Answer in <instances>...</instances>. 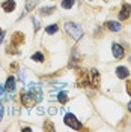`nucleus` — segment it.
<instances>
[{
	"mask_svg": "<svg viewBox=\"0 0 131 132\" xmlns=\"http://www.w3.org/2000/svg\"><path fill=\"white\" fill-rule=\"evenodd\" d=\"M54 11H56V8H54V6H51V8H42L41 11H39V14H41V15H44V16H47V15H51Z\"/></svg>",
	"mask_w": 131,
	"mask_h": 132,
	"instance_id": "obj_16",
	"label": "nucleus"
},
{
	"mask_svg": "<svg viewBox=\"0 0 131 132\" xmlns=\"http://www.w3.org/2000/svg\"><path fill=\"white\" fill-rule=\"evenodd\" d=\"M104 26H106V29H108L110 32H119L121 27H122L121 23H118V21H107Z\"/></svg>",
	"mask_w": 131,
	"mask_h": 132,
	"instance_id": "obj_11",
	"label": "nucleus"
},
{
	"mask_svg": "<svg viewBox=\"0 0 131 132\" xmlns=\"http://www.w3.org/2000/svg\"><path fill=\"white\" fill-rule=\"evenodd\" d=\"M130 62H131V56H130Z\"/></svg>",
	"mask_w": 131,
	"mask_h": 132,
	"instance_id": "obj_30",
	"label": "nucleus"
},
{
	"mask_svg": "<svg viewBox=\"0 0 131 132\" xmlns=\"http://www.w3.org/2000/svg\"><path fill=\"white\" fill-rule=\"evenodd\" d=\"M74 5V0H63L62 2V8L63 9H71Z\"/></svg>",
	"mask_w": 131,
	"mask_h": 132,
	"instance_id": "obj_19",
	"label": "nucleus"
},
{
	"mask_svg": "<svg viewBox=\"0 0 131 132\" xmlns=\"http://www.w3.org/2000/svg\"><path fill=\"white\" fill-rule=\"evenodd\" d=\"M32 21H33V26H35V32L39 30V23L36 21V18H32Z\"/></svg>",
	"mask_w": 131,
	"mask_h": 132,
	"instance_id": "obj_23",
	"label": "nucleus"
},
{
	"mask_svg": "<svg viewBox=\"0 0 131 132\" xmlns=\"http://www.w3.org/2000/svg\"><path fill=\"white\" fill-rule=\"evenodd\" d=\"M5 90L9 92V93L15 90V78H14V77H9L8 80H6V84H5Z\"/></svg>",
	"mask_w": 131,
	"mask_h": 132,
	"instance_id": "obj_14",
	"label": "nucleus"
},
{
	"mask_svg": "<svg viewBox=\"0 0 131 132\" xmlns=\"http://www.w3.org/2000/svg\"><path fill=\"white\" fill-rule=\"evenodd\" d=\"M21 104H23L26 108H33L38 102H36V99L29 93V90L26 92L24 89H23V92H21Z\"/></svg>",
	"mask_w": 131,
	"mask_h": 132,
	"instance_id": "obj_4",
	"label": "nucleus"
},
{
	"mask_svg": "<svg viewBox=\"0 0 131 132\" xmlns=\"http://www.w3.org/2000/svg\"><path fill=\"white\" fill-rule=\"evenodd\" d=\"M128 110L131 111V101H130V104H128Z\"/></svg>",
	"mask_w": 131,
	"mask_h": 132,
	"instance_id": "obj_29",
	"label": "nucleus"
},
{
	"mask_svg": "<svg viewBox=\"0 0 131 132\" xmlns=\"http://www.w3.org/2000/svg\"><path fill=\"white\" fill-rule=\"evenodd\" d=\"M127 92H128V95L131 96V80L130 81H127Z\"/></svg>",
	"mask_w": 131,
	"mask_h": 132,
	"instance_id": "obj_24",
	"label": "nucleus"
},
{
	"mask_svg": "<svg viewBox=\"0 0 131 132\" xmlns=\"http://www.w3.org/2000/svg\"><path fill=\"white\" fill-rule=\"evenodd\" d=\"M32 60H35V62H44V56H42V53H35L32 56Z\"/></svg>",
	"mask_w": 131,
	"mask_h": 132,
	"instance_id": "obj_20",
	"label": "nucleus"
},
{
	"mask_svg": "<svg viewBox=\"0 0 131 132\" xmlns=\"http://www.w3.org/2000/svg\"><path fill=\"white\" fill-rule=\"evenodd\" d=\"M3 93H5V87H2V86H0V96H2Z\"/></svg>",
	"mask_w": 131,
	"mask_h": 132,
	"instance_id": "obj_27",
	"label": "nucleus"
},
{
	"mask_svg": "<svg viewBox=\"0 0 131 132\" xmlns=\"http://www.w3.org/2000/svg\"><path fill=\"white\" fill-rule=\"evenodd\" d=\"M116 75H118V78H127L128 75H130V71L125 68V66H118L116 68Z\"/></svg>",
	"mask_w": 131,
	"mask_h": 132,
	"instance_id": "obj_13",
	"label": "nucleus"
},
{
	"mask_svg": "<svg viewBox=\"0 0 131 132\" xmlns=\"http://www.w3.org/2000/svg\"><path fill=\"white\" fill-rule=\"evenodd\" d=\"M119 20L121 21H123V20H128L130 18V15H131V5L130 3H123L122 5V9L119 11Z\"/></svg>",
	"mask_w": 131,
	"mask_h": 132,
	"instance_id": "obj_8",
	"label": "nucleus"
},
{
	"mask_svg": "<svg viewBox=\"0 0 131 132\" xmlns=\"http://www.w3.org/2000/svg\"><path fill=\"white\" fill-rule=\"evenodd\" d=\"M112 51H113V56H115L118 60L123 59V56H125V50H123V47L119 45V44H113V45H112Z\"/></svg>",
	"mask_w": 131,
	"mask_h": 132,
	"instance_id": "obj_10",
	"label": "nucleus"
},
{
	"mask_svg": "<svg viewBox=\"0 0 131 132\" xmlns=\"http://www.w3.org/2000/svg\"><path fill=\"white\" fill-rule=\"evenodd\" d=\"M15 2L14 0H5L3 3H2V8H3V11L5 12H12L14 9H15Z\"/></svg>",
	"mask_w": 131,
	"mask_h": 132,
	"instance_id": "obj_12",
	"label": "nucleus"
},
{
	"mask_svg": "<svg viewBox=\"0 0 131 132\" xmlns=\"http://www.w3.org/2000/svg\"><path fill=\"white\" fill-rule=\"evenodd\" d=\"M65 30H66V33L72 38L74 41H78V39L83 36L82 27H80V26H77L75 23H71V21L65 23Z\"/></svg>",
	"mask_w": 131,
	"mask_h": 132,
	"instance_id": "obj_1",
	"label": "nucleus"
},
{
	"mask_svg": "<svg viewBox=\"0 0 131 132\" xmlns=\"http://www.w3.org/2000/svg\"><path fill=\"white\" fill-rule=\"evenodd\" d=\"M63 122H65L66 126H69V128H72L75 131H78V129H83V125L77 120V117L72 114V113H68L65 116V119H63Z\"/></svg>",
	"mask_w": 131,
	"mask_h": 132,
	"instance_id": "obj_3",
	"label": "nucleus"
},
{
	"mask_svg": "<svg viewBox=\"0 0 131 132\" xmlns=\"http://www.w3.org/2000/svg\"><path fill=\"white\" fill-rule=\"evenodd\" d=\"M11 44H12L14 47H18V45L24 44V33L14 32L12 33V38H11Z\"/></svg>",
	"mask_w": 131,
	"mask_h": 132,
	"instance_id": "obj_9",
	"label": "nucleus"
},
{
	"mask_svg": "<svg viewBox=\"0 0 131 132\" xmlns=\"http://www.w3.org/2000/svg\"><path fill=\"white\" fill-rule=\"evenodd\" d=\"M3 35H5V32H3V30L0 29V36H3Z\"/></svg>",
	"mask_w": 131,
	"mask_h": 132,
	"instance_id": "obj_28",
	"label": "nucleus"
},
{
	"mask_svg": "<svg viewBox=\"0 0 131 132\" xmlns=\"http://www.w3.org/2000/svg\"><path fill=\"white\" fill-rule=\"evenodd\" d=\"M89 86L92 89H99L101 86V75L97 69H90L89 74Z\"/></svg>",
	"mask_w": 131,
	"mask_h": 132,
	"instance_id": "obj_5",
	"label": "nucleus"
},
{
	"mask_svg": "<svg viewBox=\"0 0 131 132\" xmlns=\"http://www.w3.org/2000/svg\"><path fill=\"white\" fill-rule=\"evenodd\" d=\"M3 113H5V108H3V105H0V120L3 117Z\"/></svg>",
	"mask_w": 131,
	"mask_h": 132,
	"instance_id": "obj_25",
	"label": "nucleus"
},
{
	"mask_svg": "<svg viewBox=\"0 0 131 132\" xmlns=\"http://www.w3.org/2000/svg\"><path fill=\"white\" fill-rule=\"evenodd\" d=\"M29 93L32 95L33 98L36 99V102H41L42 101V89H41V84H29Z\"/></svg>",
	"mask_w": 131,
	"mask_h": 132,
	"instance_id": "obj_6",
	"label": "nucleus"
},
{
	"mask_svg": "<svg viewBox=\"0 0 131 132\" xmlns=\"http://www.w3.org/2000/svg\"><path fill=\"white\" fill-rule=\"evenodd\" d=\"M6 53H8V54H18V51L15 50V47H14L12 44H11L8 48H6Z\"/></svg>",
	"mask_w": 131,
	"mask_h": 132,
	"instance_id": "obj_22",
	"label": "nucleus"
},
{
	"mask_svg": "<svg viewBox=\"0 0 131 132\" xmlns=\"http://www.w3.org/2000/svg\"><path fill=\"white\" fill-rule=\"evenodd\" d=\"M11 69H12V71H17V69H18V65H17V63H12V65H11Z\"/></svg>",
	"mask_w": 131,
	"mask_h": 132,
	"instance_id": "obj_26",
	"label": "nucleus"
},
{
	"mask_svg": "<svg viewBox=\"0 0 131 132\" xmlns=\"http://www.w3.org/2000/svg\"><path fill=\"white\" fill-rule=\"evenodd\" d=\"M44 131H54V126H53V123L51 122H45L44 123Z\"/></svg>",
	"mask_w": 131,
	"mask_h": 132,
	"instance_id": "obj_21",
	"label": "nucleus"
},
{
	"mask_svg": "<svg viewBox=\"0 0 131 132\" xmlns=\"http://www.w3.org/2000/svg\"><path fill=\"white\" fill-rule=\"evenodd\" d=\"M57 101L60 102V104H66V102H68V95H66V93H59Z\"/></svg>",
	"mask_w": 131,
	"mask_h": 132,
	"instance_id": "obj_18",
	"label": "nucleus"
},
{
	"mask_svg": "<svg viewBox=\"0 0 131 132\" xmlns=\"http://www.w3.org/2000/svg\"><path fill=\"white\" fill-rule=\"evenodd\" d=\"M75 77H77V87H88L89 86V74L82 69V68H75Z\"/></svg>",
	"mask_w": 131,
	"mask_h": 132,
	"instance_id": "obj_2",
	"label": "nucleus"
},
{
	"mask_svg": "<svg viewBox=\"0 0 131 132\" xmlns=\"http://www.w3.org/2000/svg\"><path fill=\"white\" fill-rule=\"evenodd\" d=\"M80 62H82V56L78 54V51H77V48L72 50V54H71V60H69V68H78L80 66Z\"/></svg>",
	"mask_w": 131,
	"mask_h": 132,
	"instance_id": "obj_7",
	"label": "nucleus"
},
{
	"mask_svg": "<svg viewBox=\"0 0 131 132\" xmlns=\"http://www.w3.org/2000/svg\"><path fill=\"white\" fill-rule=\"evenodd\" d=\"M59 30V26L57 24H50L47 29H45V32L48 33V35H54V33Z\"/></svg>",
	"mask_w": 131,
	"mask_h": 132,
	"instance_id": "obj_17",
	"label": "nucleus"
},
{
	"mask_svg": "<svg viewBox=\"0 0 131 132\" xmlns=\"http://www.w3.org/2000/svg\"><path fill=\"white\" fill-rule=\"evenodd\" d=\"M39 3V0H26V11H32V9L36 8V5Z\"/></svg>",
	"mask_w": 131,
	"mask_h": 132,
	"instance_id": "obj_15",
	"label": "nucleus"
}]
</instances>
